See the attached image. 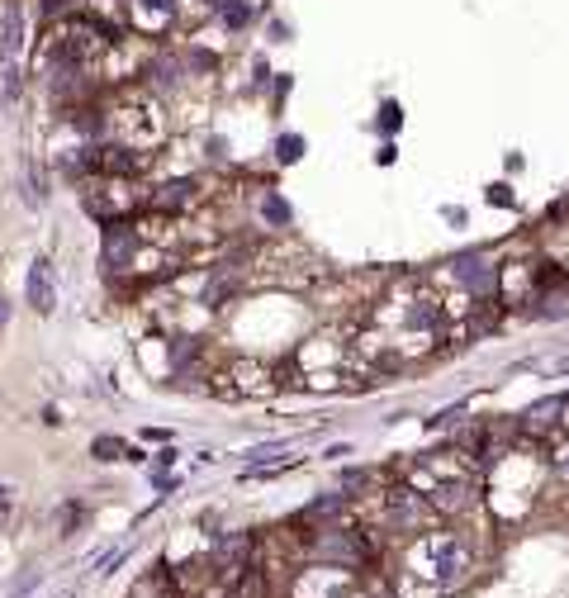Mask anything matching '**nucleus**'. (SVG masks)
I'll return each mask as SVG.
<instances>
[{
	"mask_svg": "<svg viewBox=\"0 0 569 598\" xmlns=\"http://www.w3.org/2000/svg\"><path fill=\"white\" fill-rule=\"evenodd\" d=\"M195 200H200V186H195L190 176H180V180H162V186L147 195V204H152L157 214H186Z\"/></svg>",
	"mask_w": 569,
	"mask_h": 598,
	"instance_id": "1a4fd4ad",
	"label": "nucleus"
},
{
	"mask_svg": "<svg viewBox=\"0 0 569 598\" xmlns=\"http://www.w3.org/2000/svg\"><path fill=\"white\" fill-rule=\"evenodd\" d=\"M138 247H143V238H138L133 224H123V219L105 224V267L109 271H129L138 261Z\"/></svg>",
	"mask_w": 569,
	"mask_h": 598,
	"instance_id": "423d86ee",
	"label": "nucleus"
},
{
	"mask_svg": "<svg viewBox=\"0 0 569 598\" xmlns=\"http://www.w3.org/2000/svg\"><path fill=\"white\" fill-rule=\"evenodd\" d=\"M470 570V546L465 537L455 532H437V537H418L408 546V575L432 584V589H447Z\"/></svg>",
	"mask_w": 569,
	"mask_h": 598,
	"instance_id": "f257e3e1",
	"label": "nucleus"
},
{
	"mask_svg": "<svg viewBox=\"0 0 569 598\" xmlns=\"http://www.w3.org/2000/svg\"><path fill=\"white\" fill-rule=\"evenodd\" d=\"M5 318H10V299H0V328H5Z\"/></svg>",
	"mask_w": 569,
	"mask_h": 598,
	"instance_id": "5701e85b",
	"label": "nucleus"
},
{
	"mask_svg": "<svg viewBox=\"0 0 569 598\" xmlns=\"http://www.w3.org/2000/svg\"><path fill=\"white\" fill-rule=\"evenodd\" d=\"M299 157H304V138L285 133V138H281V162H299Z\"/></svg>",
	"mask_w": 569,
	"mask_h": 598,
	"instance_id": "dca6fc26",
	"label": "nucleus"
},
{
	"mask_svg": "<svg viewBox=\"0 0 569 598\" xmlns=\"http://www.w3.org/2000/svg\"><path fill=\"white\" fill-rule=\"evenodd\" d=\"M261 219H266V224H275V228H285V224H289V204H285L275 190H266V200H261Z\"/></svg>",
	"mask_w": 569,
	"mask_h": 598,
	"instance_id": "4468645a",
	"label": "nucleus"
},
{
	"mask_svg": "<svg viewBox=\"0 0 569 598\" xmlns=\"http://www.w3.org/2000/svg\"><path fill=\"white\" fill-rule=\"evenodd\" d=\"M427 518H432V504L413 490H390L380 498V522L390 527V532H418Z\"/></svg>",
	"mask_w": 569,
	"mask_h": 598,
	"instance_id": "7ed1b4c3",
	"label": "nucleus"
},
{
	"mask_svg": "<svg viewBox=\"0 0 569 598\" xmlns=\"http://www.w3.org/2000/svg\"><path fill=\"white\" fill-rule=\"evenodd\" d=\"M200 5H204V10H218V5H224V0H200Z\"/></svg>",
	"mask_w": 569,
	"mask_h": 598,
	"instance_id": "b1692460",
	"label": "nucleus"
},
{
	"mask_svg": "<svg viewBox=\"0 0 569 598\" xmlns=\"http://www.w3.org/2000/svg\"><path fill=\"white\" fill-rule=\"evenodd\" d=\"M5 508H10V490L0 484V513H5Z\"/></svg>",
	"mask_w": 569,
	"mask_h": 598,
	"instance_id": "4be33fe9",
	"label": "nucleus"
},
{
	"mask_svg": "<svg viewBox=\"0 0 569 598\" xmlns=\"http://www.w3.org/2000/svg\"><path fill=\"white\" fill-rule=\"evenodd\" d=\"M123 451H129V447H123L119 437H95V442H91V456H95V461H119Z\"/></svg>",
	"mask_w": 569,
	"mask_h": 598,
	"instance_id": "2eb2a0df",
	"label": "nucleus"
},
{
	"mask_svg": "<svg viewBox=\"0 0 569 598\" xmlns=\"http://www.w3.org/2000/svg\"><path fill=\"white\" fill-rule=\"evenodd\" d=\"M309 555L313 561H332V565H366L370 541L356 527H323V532L309 537Z\"/></svg>",
	"mask_w": 569,
	"mask_h": 598,
	"instance_id": "f03ea898",
	"label": "nucleus"
},
{
	"mask_svg": "<svg viewBox=\"0 0 569 598\" xmlns=\"http://www.w3.org/2000/svg\"><path fill=\"white\" fill-rule=\"evenodd\" d=\"M451 267H455V281H461L470 295H479V299H494L498 295V267H494V257L465 252V257H455Z\"/></svg>",
	"mask_w": 569,
	"mask_h": 598,
	"instance_id": "20e7f679",
	"label": "nucleus"
},
{
	"mask_svg": "<svg viewBox=\"0 0 569 598\" xmlns=\"http://www.w3.org/2000/svg\"><path fill=\"white\" fill-rule=\"evenodd\" d=\"M380 119H384V129H399V105H394V100H384Z\"/></svg>",
	"mask_w": 569,
	"mask_h": 598,
	"instance_id": "6ab92c4d",
	"label": "nucleus"
},
{
	"mask_svg": "<svg viewBox=\"0 0 569 598\" xmlns=\"http://www.w3.org/2000/svg\"><path fill=\"white\" fill-rule=\"evenodd\" d=\"M24 52V0H5L0 5V72L20 67Z\"/></svg>",
	"mask_w": 569,
	"mask_h": 598,
	"instance_id": "0eeeda50",
	"label": "nucleus"
},
{
	"mask_svg": "<svg viewBox=\"0 0 569 598\" xmlns=\"http://www.w3.org/2000/svg\"><path fill=\"white\" fill-rule=\"evenodd\" d=\"M565 409H569V395H550V399H541V404H532V409H526L522 419H518V433H522V437H546L555 423H565V419H560Z\"/></svg>",
	"mask_w": 569,
	"mask_h": 598,
	"instance_id": "9d476101",
	"label": "nucleus"
},
{
	"mask_svg": "<svg viewBox=\"0 0 569 598\" xmlns=\"http://www.w3.org/2000/svg\"><path fill=\"white\" fill-rule=\"evenodd\" d=\"M437 498H432V508H441V513H461V508H470V504H475V484H470V480H461V484H437V490H432Z\"/></svg>",
	"mask_w": 569,
	"mask_h": 598,
	"instance_id": "9b49d317",
	"label": "nucleus"
},
{
	"mask_svg": "<svg viewBox=\"0 0 569 598\" xmlns=\"http://www.w3.org/2000/svg\"><path fill=\"white\" fill-rule=\"evenodd\" d=\"M346 504H352V494H323V498H313V504L309 508H304L299 513V522H323V518H332V513H342Z\"/></svg>",
	"mask_w": 569,
	"mask_h": 598,
	"instance_id": "ddd939ff",
	"label": "nucleus"
},
{
	"mask_svg": "<svg viewBox=\"0 0 569 598\" xmlns=\"http://www.w3.org/2000/svg\"><path fill=\"white\" fill-rule=\"evenodd\" d=\"M555 470H560V475L569 480V451H560V456H555Z\"/></svg>",
	"mask_w": 569,
	"mask_h": 598,
	"instance_id": "412c9836",
	"label": "nucleus"
},
{
	"mask_svg": "<svg viewBox=\"0 0 569 598\" xmlns=\"http://www.w3.org/2000/svg\"><path fill=\"white\" fill-rule=\"evenodd\" d=\"M81 518H86V513H81V504H67V508H62V537L72 532V527H76Z\"/></svg>",
	"mask_w": 569,
	"mask_h": 598,
	"instance_id": "f3484780",
	"label": "nucleus"
},
{
	"mask_svg": "<svg viewBox=\"0 0 569 598\" xmlns=\"http://www.w3.org/2000/svg\"><path fill=\"white\" fill-rule=\"evenodd\" d=\"M24 299H29L34 314H52L58 309V271H52L48 257L29 261V281H24Z\"/></svg>",
	"mask_w": 569,
	"mask_h": 598,
	"instance_id": "39448f33",
	"label": "nucleus"
},
{
	"mask_svg": "<svg viewBox=\"0 0 569 598\" xmlns=\"http://www.w3.org/2000/svg\"><path fill=\"white\" fill-rule=\"evenodd\" d=\"M180 15V0H129V20L138 34H166Z\"/></svg>",
	"mask_w": 569,
	"mask_h": 598,
	"instance_id": "6e6552de",
	"label": "nucleus"
},
{
	"mask_svg": "<svg viewBox=\"0 0 569 598\" xmlns=\"http://www.w3.org/2000/svg\"><path fill=\"white\" fill-rule=\"evenodd\" d=\"M252 20H257L252 0H224V5H218V24H224L228 34H242Z\"/></svg>",
	"mask_w": 569,
	"mask_h": 598,
	"instance_id": "f8f14e48",
	"label": "nucleus"
},
{
	"mask_svg": "<svg viewBox=\"0 0 569 598\" xmlns=\"http://www.w3.org/2000/svg\"><path fill=\"white\" fill-rule=\"evenodd\" d=\"M489 204H512V195H508V186H494V190H489Z\"/></svg>",
	"mask_w": 569,
	"mask_h": 598,
	"instance_id": "aec40b11",
	"label": "nucleus"
},
{
	"mask_svg": "<svg viewBox=\"0 0 569 598\" xmlns=\"http://www.w3.org/2000/svg\"><path fill=\"white\" fill-rule=\"evenodd\" d=\"M34 584H38V570H29L24 579H15V589H10V598H24V594L34 589Z\"/></svg>",
	"mask_w": 569,
	"mask_h": 598,
	"instance_id": "a211bd4d",
	"label": "nucleus"
}]
</instances>
